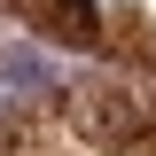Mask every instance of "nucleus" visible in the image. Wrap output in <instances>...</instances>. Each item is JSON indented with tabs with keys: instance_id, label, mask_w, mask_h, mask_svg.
Segmentation results:
<instances>
[{
	"instance_id": "nucleus-1",
	"label": "nucleus",
	"mask_w": 156,
	"mask_h": 156,
	"mask_svg": "<svg viewBox=\"0 0 156 156\" xmlns=\"http://www.w3.org/2000/svg\"><path fill=\"white\" fill-rule=\"evenodd\" d=\"M55 117L86 140V148H133V140L156 133V101L148 94H125V86H78V94L55 101Z\"/></svg>"
}]
</instances>
